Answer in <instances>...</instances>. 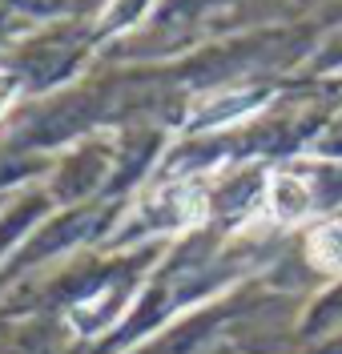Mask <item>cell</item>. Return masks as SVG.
Segmentation results:
<instances>
[{"label":"cell","instance_id":"7a4b0ae2","mask_svg":"<svg viewBox=\"0 0 342 354\" xmlns=\"http://www.w3.org/2000/svg\"><path fill=\"white\" fill-rule=\"evenodd\" d=\"M306 254L322 270H342V225H322V230H314L310 242H306Z\"/></svg>","mask_w":342,"mask_h":354},{"label":"cell","instance_id":"6da1fadb","mask_svg":"<svg viewBox=\"0 0 342 354\" xmlns=\"http://www.w3.org/2000/svg\"><path fill=\"white\" fill-rule=\"evenodd\" d=\"M270 214L278 221H298L306 209H310V194H306V185L294 181L290 174H274L270 177Z\"/></svg>","mask_w":342,"mask_h":354}]
</instances>
